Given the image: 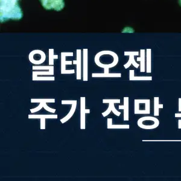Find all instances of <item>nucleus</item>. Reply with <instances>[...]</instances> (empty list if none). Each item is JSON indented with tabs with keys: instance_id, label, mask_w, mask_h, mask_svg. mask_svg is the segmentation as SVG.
<instances>
[{
	"instance_id": "obj_1",
	"label": "nucleus",
	"mask_w": 181,
	"mask_h": 181,
	"mask_svg": "<svg viewBox=\"0 0 181 181\" xmlns=\"http://www.w3.org/2000/svg\"><path fill=\"white\" fill-rule=\"evenodd\" d=\"M0 19L1 22H5L10 19H21L22 12L17 0H0Z\"/></svg>"
},
{
	"instance_id": "obj_2",
	"label": "nucleus",
	"mask_w": 181,
	"mask_h": 181,
	"mask_svg": "<svg viewBox=\"0 0 181 181\" xmlns=\"http://www.w3.org/2000/svg\"><path fill=\"white\" fill-rule=\"evenodd\" d=\"M138 126L146 130H152L159 126V121L157 118L152 116H146L140 118L137 122Z\"/></svg>"
},
{
	"instance_id": "obj_3",
	"label": "nucleus",
	"mask_w": 181,
	"mask_h": 181,
	"mask_svg": "<svg viewBox=\"0 0 181 181\" xmlns=\"http://www.w3.org/2000/svg\"><path fill=\"white\" fill-rule=\"evenodd\" d=\"M62 105H71L72 107L69 112V113L63 118L61 119L60 121L62 123H65V122L68 121L72 117L73 114H74L76 107H77V100H62L61 101Z\"/></svg>"
},
{
	"instance_id": "obj_4",
	"label": "nucleus",
	"mask_w": 181,
	"mask_h": 181,
	"mask_svg": "<svg viewBox=\"0 0 181 181\" xmlns=\"http://www.w3.org/2000/svg\"><path fill=\"white\" fill-rule=\"evenodd\" d=\"M90 109L85 108V97H81V129H85V114H90Z\"/></svg>"
},
{
	"instance_id": "obj_5",
	"label": "nucleus",
	"mask_w": 181,
	"mask_h": 181,
	"mask_svg": "<svg viewBox=\"0 0 181 181\" xmlns=\"http://www.w3.org/2000/svg\"><path fill=\"white\" fill-rule=\"evenodd\" d=\"M118 108L124 110V120H129V97H124V105L123 106H119Z\"/></svg>"
},
{
	"instance_id": "obj_6",
	"label": "nucleus",
	"mask_w": 181,
	"mask_h": 181,
	"mask_svg": "<svg viewBox=\"0 0 181 181\" xmlns=\"http://www.w3.org/2000/svg\"><path fill=\"white\" fill-rule=\"evenodd\" d=\"M92 77H121V73H107V74H97L93 73L92 74Z\"/></svg>"
},
{
	"instance_id": "obj_7",
	"label": "nucleus",
	"mask_w": 181,
	"mask_h": 181,
	"mask_svg": "<svg viewBox=\"0 0 181 181\" xmlns=\"http://www.w3.org/2000/svg\"><path fill=\"white\" fill-rule=\"evenodd\" d=\"M130 81H150L152 80V77H135L134 76V71L130 70Z\"/></svg>"
},
{
	"instance_id": "obj_8",
	"label": "nucleus",
	"mask_w": 181,
	"mask_h": 181,
	"mask_svg": "<svg viewBox=\"0 0 181 181\" xmlns=\"http://www.w3.org/2000/svg\"><path fill=\"white\" fill-rule=\"evenodd\" d=\"M159 97H154V116H159V108H163V105H160L159 103Z\"/></svg>"
},
{
	"instance_id": "obj_9",
	"label": "nucleus",
	"mask_w": 181,
	"mask_h": 181,
	"mask_svg": "<svg viewBox=\"0 0 181 181\" xmlns=\"http://www.w3.org/2000/svg\"><path fill=\"white\" fill-rule=\"evenodd\" d=\"M53 9L56 11H61L64 8L65 3L63 0H53Z\"/></svg>"
},
{
	"instance_id": "obj_10",
	"label": "nucleus",
	"mask_w": 181,
	"mask_h": 181,
	"mask_svg": "<svg viewBox=\"0 0 181 181\" xmlns=\"http://www.w3.org/2000/svg\"><path fill=\"white\" fill-rule=\"evenodd\" d=\"M108 129H129V125H113L112 118H108Z\"/></svg>"
},
{
	"instance_id": "obj_11",
	"label": "nucleus",
	"mask_w": 181,
	"mask_h": 181,
	"mask_svg": "<svg viewBox=\"0 0 181 181\" xmlns=\"http://www.w3.org/2000/svg\"><path fill=\"white\" fill-rule=\"evenodd\" d=\"M58 117L57 115H28V118H56Z\"/></svg>"
},
{
	"instance_id": "obj_12",
	"label": "nucleus",
	"mask_w": 181,
	"mask_h": 181,
	"mask_svg": "<svg viewBox=\"0 0 181 181\" xmlns=\"http://www.w3.org/2000/svg\"><path fill=\"white\" fill-rule=\"evenodd\" d=\"M55 99H31V103H42V102H44V103H54L55 102Z\"/></svg>"
},
{
	"instance_id": "obj_13",
	"label": "nucleus",
	"mask_w": 181,
	"mask_h": 181,
	"mask_svg": "<svg viewBox=\"0 0 181 181\" xmlns=\"http://www.w3.org/2000/svg\"><path fill=\"white\" fill-rule=\"evenodd\" d=\"M55 80L54 77H33V81H54Z\"/></svg>"
},
{
	"instance_id": "obj_14",
	"label": "nucleus",
	"mask_w": 181,
	"mask_h": 181,
	"mask_svg": "<svg viewBox=\"0 0 181 181\" xmlns=\"http://www.w3.org/2000/svg\"><path fill=\"white\" fill-rule=\"evenodd\" d=\"M54 74V71H43V72H39V71H36V72H33V77H37V76L39 75H53Z\"/></svg>"
},
{
	"instance_id": "obj_15",
	"label": "nucleus",
	"mask_w": 181,
	"mask_h": 181,
	"mask_svg": "<svg viewBox=\"0 0 181 181\" xmlns=\"http://www.w3.org/2000/svg\"><path fill=\"white\" fill-rule=\"evenodd\" d=\"M33 69L35 70H48L49 71H53V66H33Z\"/></svg>"
},
{
	"instance_id": "obj_16",
	"label": "nucleus",
	"mask_w": 181,
	"mask_h": 181,
	"mask_svg": "<svg viewBox=\"0 0 181 181\" xmlns=\"http://www.w3.org/2000/svg\"><path fill=\"white\" fill-rule=\"evenodd\" d=\"M103 103H120V99H103Z\"/></svg>"
},
{
	"instance_id": "obj_17",
	"label": "nucleus",
	"mask_w": 181,
	"mask_h": 181,
	"mask_svg": "<svg viewBox=\"0 0 181 181\" xmlns=\"http://www.w3.org/2000/svg\"><path fill=\"white\" fill-rule=\"evenodd\" d=\"M110 112H112V103H109L108 108L106 111H105L104 112L102 113V115L104 117H105L108 115L110 113Z\"/></svg>"
},
{
	"instance_id": "obj_18",
	"label": "nucleus",
	"mask_w": 181,
	"mask_h": 181,
	"mask_svg": "<svg viewBox=\"0 0 181 181\" xmlns=\"http://www.w3.org/2000/svg\"><path fill=\"white\" fill-rule=\"evenodd\" d=\"M42 103H43V108L45 109L46 111L51 112V113H54L56 112V109H55L50 108L49 106H47L46 103H44V102H42Z\"/></svg>"
},
{
	"instance_id": "obj_19",
	"label": "nucleus",
	"mask_w": 181,
	"mask_h": 181,
	"mask_svg": "<svg viewBox=\"0 0 181 181\" xmlns=\"http://www.w3.org/2000/svg\"><path fill=\"white\" fill-rule=\"evenodd\" d=\"M42 108H43V103L42 102V103H39V105L38 106H37L35 108L31 109L30 110L32 113H34V112H36L40 110Z\"/></svg>"
},
{
	"instance_id": "obj_20",
	"label": "nucleus",
	"mask_w": 181,
	"mask_h": 181,
	"mask_svg": "<svg viewBox=\"0 0 181 181\" xmlns=\"http://www.w3.org/2000/svg\"><path fill=\"white\" fill-rule=\"evenodd\" d=\"M114 103H112V112L118 117H119L121 115V112H118L117 110L115 108V106H114Z\"/></svg>"
},
{
	"instance_id": "obj_21",
	"label": "nucleus",
	"mask_w": 181,
	"mask_h": 181,
	"mask_svg": "<svg viewBox=\"0 0 181 181\" xmlns=\"http://www.w3.org/2000/svg\"><path fill=\"white\" fill-rule=\"evenodd\" d=\"M45 118H41V129H45Z\"/></svg>"
},
{
	"instance_id": "obj_22",
	"label": "nucleus",
	"mask_w": 181,
	"mask_h": 181,
	"mask_svg": "<svg viewBox=\"0 0 181 181\" xmlns=\"http://www.w3.org/2000/svg\"><path fill=\"white\" fill-rule=\"evenodd\" d=\"M124 32V33H133V32H134V30L132 28H130V27H126L123 30V32Z\"/></svg>"
},
{
	"instance_id": "obj_23",
	"label": "nucleus",
	"mask_w": 181,
	"mask_h": 181,
	"mask_svg": "<svg viewBox=\"0 0 181 181\" xmlns=\"http://www.w3.org/2000/svg\"><path fill=\"white\" fill-rule=\"evenodd\" d=\"M179 121H178V128L179 129H181V120H178Z\"/></svg>"
},
{
	"instance_id": "obj_24",
	"label": "nucleus",
	"mask_w": 181,
	"mask_h": 181,
	"mask_svg": "<svg viewBox=\"0 0 181 181\" xmlns=\"http://www.w3.org/2000/svg\"><path fill=\"white\" fill-rule=\"evenodd\" d=\"M175 117H181V114H175Z\"/></svg>"
},
{
	"instance_id": "obj_25",
	"label": "nucleus",
	"mask_w": 181,
	"mask_h": 181,
	"mask_svg": "<svg viewBox=\"0 0 181 181\" xmlns=\"http://www.w3.org/2000/svg\"><path fill=\"white\" fill-rule=\"evenodd\" d=\"M179 111L181 112V103L179 102Z\"/></svg>"
},
{
	"instance_id": "obj_26",
	"label": "nucleus",
	"mask_w": 181,
	"mask_h": 181,
	"mask_svg": "<svg viewBox=\"0 0 181 181\" xmlns=\"http://www.w3.org/2000/svg\"><path fill=\"white\" fill-rule=\"evenodd\" d=\"M179 4L181 6V0H179Z\"/></svg>"
},
{
	"instance_id": "obj_27",
	"label": "nucleus",
	"mask_w": 181,
	"mask_h": 181,
	"mask_svg": "<svg viewBox=\"0 0 181 181\" xmlns=\"http://www.w3.org/2000/svg\"><path fill=\"white\" fill-rule=\"evenodd\" d=\"M179 102H180L181 103V98H179Z\"/></svg>"
},
{
	"instance_id": "obj_28",
	"label": "nucleus",
	"mask_w": 181,
	"mask_h": 181,
	"mask_svg": "<svg viewBox=\"0 0 181 181\" xmlns=\"http://www.w3.org/2000/svg\"><path fill=\"white\" fill-rule=\"evenodd\" d=\"M39 1H41V2H42V1H44V0H39Z\"/></svg>"
},
{
	"instance_id": "obj_29",
	"label": "nucleus",
	"mask_w": 181,
	"mask_h": 181,
	"mask_svg": "<svg viewBox=\"0 0 181 181\" xmlns=\"http://www.w3.org/2000/svg\"><path fill=\"white\" fill-rule=\"evenodd\" d=\"M17 1H18V0H17Z\"/></svg>"
}]
</instances>
